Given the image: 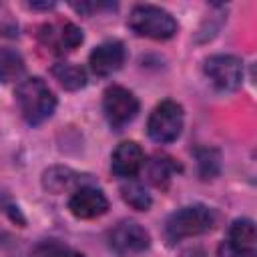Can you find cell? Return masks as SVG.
Returning a JSON list of instances; mask_svg holds the SVG:
<instances>
[{
    "instance_id": "cell-15",
    "label": "cell",
    "mask_w": 257,
    "mask_h": 257,
    "mask_svg": "<svg viewBox=\"0 0 257 257\" xmlns=\"http://www.w3.org/2000/svg\"><path fill=\"white\" fill-rule=\"evenodd\" d=\"M179 165L171 159V157H165V155H157L151 163H149V179L153 185L157 187H167L169 181L173 179V175L177 173Z\"/></svg>"
},
{
    "instance_id": "cell-14",
    "label": "cell",
    "mask_w": 257,
    "mask_h": 257,
    "mask_svg": "<svg viewBox=\"0 0 257 257\" xmlns=\"http://www.w3.org/2000/svg\"><path fill=\"white\" fill-rule=\"evenodd\" d=\"M24 74V58L12 48H0V82H14Z\"/></svg>"
},
{
    "instance_id": "cell-18",
    "label": "cell",
    "mask_w": 257,
    "mask_h": 257,
    "mask_svg": "<svg viewBox=\"0 0 257 257\" xmlns=\"http://www.w3.org/2000/svg\"><path fill=\"white\" fill-rule=\"evenodd\" d=\"M197 159H199V171L205 179L213 177L219 173V155L213 149H199L197 151Z\"/></svg>"
},
{
    "instance_id": "cell-17",
    "label": "cell",
    "mask_w": 257,
    "mask_h": 257,
    "mask_svg": "<svg viewBox=\"0 0 257 257\" xmlns=\"http://www.w3.org/2000/svg\"><path fill=\"white\" fill-rule=\"evenodd\" d=\"M74 173L70 169H64V167H52L44 173V187L52 193H62L72 181H74Z\"/></svg>"
},
{
    "instance_id": "cell-16",
    "label": "cell",
    "mask_w": 257,
    "mask_h": 257,
    "mask_svg": "<svg viewBox=\"0 0 257 257\" xmlns=\"http://www.w3.org/2000/svg\"><path fill=\"white\" fill-rule=\"evenodd\" d=\"M120 197L126 205H131L137 211H147L151 207V195L145 191V187L137 181H128L120 187Z\"/></svg>"
},
{
    "instance_id": "cell-2",
    "label": "cell",
    "mask_w": 257,
    "mask_h": 257,
    "mask_svg": "<svg viewBox=\"0 0 257 257\" xmlns=\"http://www.w3.org/2000/svg\"><path fill=\"white\" fill-rule=\"evenodd\" d=\"M215 225V215L205 205H191L175 211L165 223V235L171 243H177L187 237H197Z\"/></svg>"
},
{
    "instance_id": "cell-13",
    "label": "cell",
    "mask_w": 257,
    "mask_h": 257,
    "mask_svg": "<svg viewBox=\"0 0 257 257\" xmlns=\"http://www.w3.org/2000/svg\"><path fill=\"white\" fill-rule=\"evenodd\" d=\"M52 76L66 88V90H78L86 84V72L78 64L72 62H58L52 66Z\"/></svg>"
},
{
    "instance_id": "cell-12",
    "label": "cell",
    "mask_w": 257,
    "mask_h": 257,
    "mask_svg": "<svg viewBox=\"0 0 257 257\" xmlns=\"http://www.w3.org/2000/svg\"><path fill=\"white\" fill-rule=\"evenodd\" d=\"M229 245L241 251H255L257 247V231L251 219H237L229 229Z\"/></svg>"
},
{
    "instance_id": "cell-11",
    "label": "cell",
    "mask_w": 257,
    "mask_h": 257,
    "mask_svg": "<svg viewBox=\"0 0 257 257\" xmlns=\"http://www.w3.org/2000/svg\"><path fill=\"white\" fill-rule=\"evenodd\" d=\"M145 165V153L135 141H124L120 143L110 159V169L116 177L131 179L135 177Z\"/></svg>"
},
{
    "instance_id": "cell-1",
    "label": "cell",
    "mask_w": 257,
    "mask_h": 257,
    "mask_svg": "<svg viewBox=\"0 0 257 257\" xmlns=\"http://www.w3.org/2000/svg\"><path fill=\"white\" fill-rule=\"evenodd\" d=\"M16 102L28 124L44 122L56 108V96L38 76L20 80V84L16 86Z\"/></svg>"
},
{
    "instance_id": "cell-7",
    "label": "cell",
    "mask_w": 257,
    "mask_h": 257,
    "mask_svg": "<svg viewBox=\"0 0 257 257\" xmlns=\"http://www.w3.org/2000/svg\"><path fill=\"white\" fill-rule=\"evenodd\" d=\"M38 38L50 52L64 54L82 42V30L72 22H52L40 28Z\"/></svg>"
},
{
    "instance_id": "cell-4",
    "label": "cell",
    "mask_w": 257,
    "mask_h": 257,
    "mask_svg": "<svg viewBox=\"0 0 257 257\" xmlns=\"http://www.w3.org/2000/svg\"><path fill=\"white\" fill-rule=\"evenodd\" d=\"M183 131V108L175 100H163L149 116L147 133L155 143H173Z\"/></svg>"
},
{
    "instance_id": "cell-19",
    "label": "cell",
    "mask_w": 257,
    "mask_h": 257,
    "mask_svg": "<svg viewBox=\"0 0 257 257\" xmlns=\"http://www.w3.org/2000/svg\"><path fill=\"white\" fill-rule=\"evenodd\" d=\"M219 257H255V251H241L229 245L227 241H223L219 245Z\"/></svg>"
},
{
    "instance_id": "cell-9",
    "label": "cell",
    "mask_w": 257,
    "mask_h": 257,
    "mask_svg": "<svg viewBox=\"0 0 257 257\" xmlns=\"http://www.w3.org/2000/svg\"><path fill=\"white\" fill-rule=\"evenodd\" d=\"M124 58H126L124 44L120 40H106L90 52L88 64L96 76H108L124 64Z\"/></svg>"
},
{
    "instance_id": "cell-5",
    "label": "cell",
    "mask_w": 257,
    "mask_h": 257,
    "mask_svg": "<svg viewBox=\"0 0 257 257\" xmlns=\"http://www.w3.org/2000/svg\"><path fill=\"white\" fill-rule=\"evenodd\" d=\"M102 110L112 128H122L139 112L137 96L124 86H108L102 94Z\"/></svg>"
},
{
    "instance_id": "cell-21",
    "label": "cell",
    "mask_w": 257,
    "mask_h": 257,
    "mask_svg": "<svg viewBox=\"0 0 257 257\" xmlns=\"http://www.w3.org/2000/svg\"><path fill=\"white\" fill-rule=\"evenodd\" d=\"M30 257H32V255H30Z\"/></svg>"
},
{
    "instance_id": "cell-20",
    "label": "cell",
    "mask_w": 257,
    "mask_h": 257,
    "mask_svg": "<svg viewBox=\"0 0 257 257\" xmlns=\"http://www.w3.org/2000/svg\"><path fill=\"white\" fill-rule=\"evenodd\" d=\"M54 6V2H44V4H36V2H32L30 4V8H52Z\"/></svg>"
},
{
    "instance_id": "cell-10",
    "label": "cell",
    "mask_w": 257,
    "mask_h": 257,
    "mask_svg": "<svg viewBox=\"0 0 257 257\" xmlns=\"http://www.w3.org/2000/svg\"><path fill=\"white\" fill-rule=\"evenodd\" d=\"M68 209L78 219H94L106 213L108 201L100 189L94 187H80L72 193L68 201Z\"/></svg>"
},
{
    "instance_id": "cell-3",
    "label": "cell",
    "mask_w": 257,
    "mask_h": 257,
    "mask_svg": "<svg viewBox=\"0 0 257 257\" xmlns=\"http://www.w3.org/2000/svg\"><path fill=\"white\" fill-rule=\"evenodd\" d=\"M128 26L139 36H147L153 40H167L177 32V20L167 10L153 4L135 6L128 14Z\"/></svg>"
},
{
    "instance_id": "cell-8",
    "label": "cell",
    "mask_w": 257,
    "mask_h": 257,
    "mask_svg": "<svg viewBox=\"0 0 257 257\" xmlns=\"http://www.w3.org/2000/svg\"><path fill=\"white\" fill-rule=\"evenodd\" d=\"M108 241H110V247L116 253L131 255V253H141V251L149 249L151 235L139 223H135V221H122V223H118L108 233Z\"/></svg>"
},
{
    "instance_id": "cell-6",
    "label": "cell",
    "mask_w": 257,
    "mask_h": 257,
    "mask_svg": "<svg viewBox=\"0 0 257 257\" xmlns=\"http://www.w3.org/2000/svg\"><path fill=\"white\" fill-rule=\"evenodd\" d=\"M205 74L219 90H235L243 78V64L237 56L215 54L205 60Z\"/></svg>"
}]
</instances>
